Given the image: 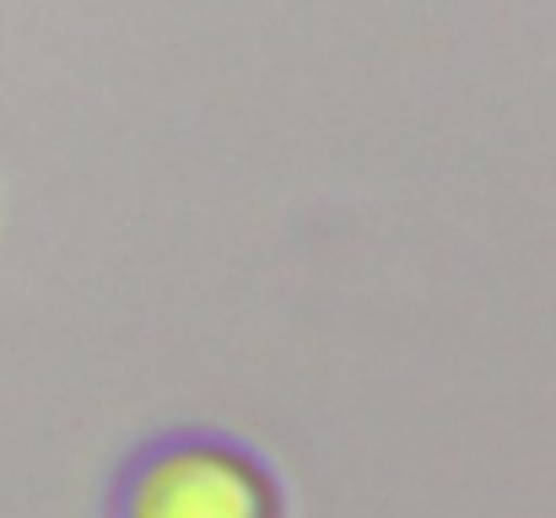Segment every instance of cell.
Here are the masks:
<instances>
[{
  "label": "cell",
  "mask_w": 556,
  "mask_h": 518,
  "mask_svg": "<svg viewBox=\"0 0 556 518\" xmlns=\"http://www.w3.org/2000/svg\"><path fill=\"white\" fill-rule=\"evenodd\" d=\"M270 470L227 432H157L114 476V518H276Z\"/></svg>",
  "instance_id": "cell-1"
}]
</instances>
